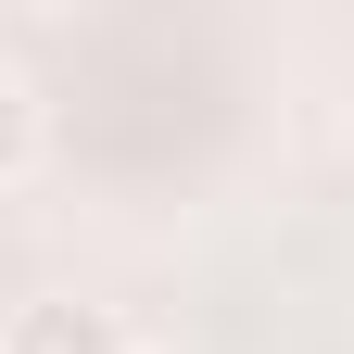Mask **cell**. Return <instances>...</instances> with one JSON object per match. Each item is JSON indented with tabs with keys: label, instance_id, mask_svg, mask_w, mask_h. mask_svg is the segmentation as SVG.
Wrapping results in <instances>:
<instances>
[{
	"label": "cell",
	"instance_id": "7a4b0ae2",
	"mask_svg": "<svg viewBox=\"0 0 354 354\" xmlns=\"http://www.w3.org/2000/svg\"><path fill=\"white\" fill-rule=\"evenodd\" d=\"M26 165H38V88H26L13 64H0V190H13Z\"/></svg>",
	"mask_w": 354,
	"mask_h": 354
},
{
	"label": "cell",
	"instance_id": "3957f363",
	"mask_svg": "<svg viewBox=\"0 0 354 354\" xmlns=\"http://www.w3.org/2000/svg\"><path fill=\"white\" fill-rule=\"evenodd\" d=\"M127 354H152V342H127Z\"/></svg>",
	"mask_w": 354,
	"mask_h": 354
},
{
	"label": "cell",
	"instance_id": "6da1fadb",
	"mask_svg": "<svg viewBox=\"0 0 354 354\" xmlns=\"http://www.w3.org/2000/svg\"><path fill=\"white\" fill-rule=\"evenodd\" d=\"M0 354H127L114 304H76V291H26L0 317Z\"/></svg>",
	"mask_w": 354,
	"mask_h": 354
}]
</instances>
